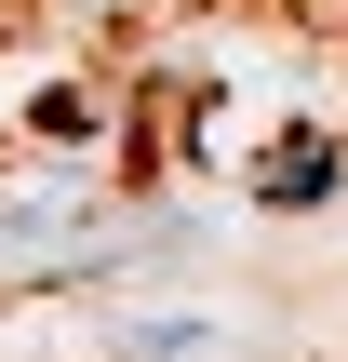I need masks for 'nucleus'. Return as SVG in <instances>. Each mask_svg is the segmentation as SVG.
I'll return each mask as SVG.
<instances>
[{"label":"nucleus","mask_w":348,"mask_h":362,"mask_svg":"<svg viewBox=\"0 0 348 362\" xmlns=\"http://www.w3.org/2000/svg\"><path fill=\"white\" fill-rule=\"evenodd\" d=\"M80 255H107L94 188H13L0 202V282H40V269H80Z\"/></svg>","instance_id":"f257e3e1"}]
</instances>
